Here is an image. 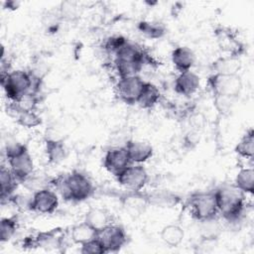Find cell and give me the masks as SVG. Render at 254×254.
Masks as SVG:
<instances>
[{
  "label": "cell",
  "instance_id": "6da1fadb",
  "mask_svg": "<svg viewBox=\"0 0 254 254\" xmlns=\"http://www.w3.org/2000/svg\"><path fill=\"white\" fill-rule=\"evenodd\" d=\"M52 185L60 195L67 201H83L92 195L94 190L91 181L76 171L53 179Z\"/></svg>",
  "mask_w": 254,
  "mask_h": 254
},
{
  "label": "cell",
  "instance_id": "7a4b0ae2",
  "mask_svg": "<svg viewBox=\"0 0 254 254\" xmlns=\"http://www.w3.org/2000/svg\"><path fill=\"white\" fill-rule=\"evenodd\" d=\"M218 212L228 222L239 220L245 209V193L233 185H222L213 190Z\"/></svg>",
  "mask_w": 254,
  "mask_h": 254
},
{
  "label": "cell",
  "instance_id": "3957f363",
  "mask_svg": "<svg viewBox=\"0 0 254 254\" xmlns=\"http://www.w3.org/2000/svg\"><path fill=\"white\" fill-rule=\"evenodd\" d=\"M114 55V66L119 77L138 75L143 65L149 62V56L142 49L128 42Z\"/></svg>",
  "mask_w": 254,
  "mask_h": 254
},
{
  "label": "cell",
  "instance_id": "277c9868",
  "mask_svg": "<svg viewBox=\"0 0 254 254\" xmlns=\"http://www.w3.org/2000/svg\"><path fill=\"white\" fill-rule=\"evenodd\" d=\"M40 78L34 76L30 71L17 69L1 74V85L6 96L11 101H17L29 92H36V86Z\"/></svg>",
  "mask_w": 254,
  "mask_h": 254
},
{
  "label": "cell",
  "instance_id": "5b68a950",
  "mask_svg": "<svg viewBox=\"0 0 254 254\" xmlns=\"http://www.w3.org/2000/svg\"><path fill=\"white\" fill-rule=\"evenodd\" d=\"M9 169L18 182L23 183L34 173V161L27 147L20 143H12L6 148Z\"/></svg>",
  "mask_w": 254,
  "mask_h": 254
},
{
  "label": "cell",
  "instance_id": "8992f818",
  "mask_svg": "<svg viewBox=\"0 0 254 254\" xmlns=\"http://www.w3.org/2000/svg\"><path fill=\"white\" fill-rule=\"evenodd\" d=\"M190 213L198 221L215 218L218 213L213 191H197L189 199Z\"/></svg>",
  "mask_w": 254,
  "mask_h": 254
},
{
  "label": "cell",
  "instance_id": "52a82bcc",
  "mask_svg": "<svg viewBox=\"0 0 254 254\" xmlns=\"http://www.w3.org/2000/svg\"><path fill=\"white\" fill-rule=\"evenodd\" d=\"M207 83L214 96H225L235 99L242 90V80L238 73H213L208 77Z\"/></svg>",
  "mask_w": 254,
  "mask_h": 254
},
{
  "label": "cell",
  "instance_id": "ba28073f",
  "mask_svg": "<svg viewBox=\"0 0 254 254\" xmlns=\"http://www.w3.org/2000/svg\"><path fill=\"white\" fill-rule=\"evenodd\" d=\"M145 82L139 75L119 77L115 84L116 95L126 104H135L139 99Z\"/></svg>",
  "mask_w": 254,
  "mask_h": 254
},
{
  "label": "cell",
  "instance_id": "9c48e42d",
  "mask_svg": "<svg viewBox=\"0 0 254 254\" xmlns=\"http://www.w3.org/2000/svg\"><path fill=\"white\" fill-rule=\"evenodd\" d=\"M123 188L131 191H140L148 183L149 176L141 164H131L116 177Z\"/></svg>",
  "mask_w": 254,
  "mask_h": 254
},
{
  "label": "cell",
  "instance_id": "30bf717a",
  "mask_svg": "<svg viewBox=\"0 0 254 254\" xmlns=\"http://www.w3.org/2000/svg\"><path fill=\"white\" fill-rule=\"evenodd\" d=\"M96 238L99 240L106 253L120 250L127 242L125 230L121 226L112 223L97 231Z\"/></svg>",
  "mask_w": 254,
  "mask_h": 254
},
{
  "label": "cell",
  "instance_id": "8fae6325",
  "mask_svg": "<svg viewBox=\"0 0 254 254\" xmlns=\"http://www.w3.org/2000/svg\"><path fill=\"white\" fill-rule=\"evenodd\" d=\"M132 163L125 146L108 150L103 158V167L107 172L117 177Z\"/></svg>",
  "mask_w": 254,
  "mask_h": 254
},
{
  "label": "cell",
  "instance_id": "7c38bea8",
  "mask_svg": "<svg viewBox=\"0 0 254 254\" xmlns=\"http://www.w3.org/2000/svg\"><path fill=\"white\" fill-rule=\"evenodd\" d=\"M59 206V196L56 191L50 189H43L33 193L31 210L50 214L53 213Z\"/></svg>",
  "mask_w": 254,
  "mask_h": 254
},
{
  "label": "cell",
  "instance_id": "4fadbf2b",
  "mask_svg": "<svg viewBox=\"0 0 254 254\" xmlns=\"http://www.w3.org/2000/svg\"><path fill=\"white\" fill-rule=\"evenodd\" d=\"M200 85L199 76L191 70L180 72L176 77L174 87L178 94L184 96H190L194 94Z\"/></svg>",
  "mask_w": 254,
  "mask_h": 254
},
{
  "label": "cell",
  "instance_id": "5bb4252c",
  "mask_svg": "<svg viewBox=\"0 0 254 254\" xmlns=\"http://www.w3.org/2000/svg\"><path fill=\"white\" fill-rule=\"evenodd\" d=\"M125 148L132 164H142L152 158L154 154L153 147L145 141L129 140Z\"/></svg>",
  "mask_w": 254,
  "mask_h": 254
},
{
  "label": "cell",
  "instance_id": "9a60e30c",
  "mask_svg": "<svg viewBox=\"0 0 254 254\" xmlns=\"http://www.w3.org/2000/svg\"><path fill=\"white\" fill-rule=\"evenodd\" d=\"M171 60L180 72L190 70L195 63V55L189 47L181 46L173 50L171 54Z\"/></svg>",
  "mask_w": 254,
  "mask_h": 254
},
{
  "label": "cell",
  "instance_id": "2e32d148",
  "mask_svg": "<svg viewBox=\"0 0 254 254\" xmlns=\"http://www.w3.org/2000/svg\"><path fill=\"white\" fill-rule=\"evenodd\" d=\"M84 222L92 227L96 232L111 224L110 214L104 208L91 207L84 216Z\"/></svg>",
  "mask_w": 254,
  "mask_h": 254
},
{
  "label": "cell",
  "instance_id": "e0dca14e",
  "mask_svg": "<svg viewBox=\"0 0 254 254\" xmlns=\"http://www.w3.org/2000/svg\"><path fill=\"white\" fill-rule=\"evenodd\" d=\"M160 98L161 91L158 88V86L152 82L146 81L139 96V99L137 101V104L144 109H150L153 108L159 102Z\"/></svg>",
  "mask_w": 254,
  "mask_h": 254
},
{
  "label": "cell",
  "instance_id": "ac0fdd59",
  "mask_svg": "<svg viewBox=\"0 0 254 254\" xmlns=\"http://www.w3.org/2000/svg\"><path fill=\"white\" fill-rule=\"evenodd\" d=\"M17 179L9 168L5 166L1 167L0 170V185H1V200L4 203L5 200H9L13 195L14 190L17 188Z\"/></svg>",
  "mask_w": 254,
  "mask_h": 254
},
{
  "label": "cell",
  "instance_id": "d6986e66",
  "mask_svg": "<svg viewBox=\"0 0 254 254\" xmlns=\"http://www.w3.org/2000/svg\"><path fill=\"white\" fill-rule=\"evenodd\" d=\"M145 197L147 203L158 207H171L173 205H176L179 201V197L177 196V194L166 190H155L145 195Z\"/></svg>",
  "mask_w": 254,
  "mask_h": 254
},
{
  "label": "cell",
  "instance_id": "ffe728a7",
  "mask_svg": "<svg viewBox=\"0 0 254 254\" xmlns=\"http://www.w3.org/2000/svg\"><path fill=\"white\" fill-rule=\"evenodd\" d=\"M241 64L238 60V57L226 56L221 57L213 62L212 70L214 73H223V74H236L240 69Z\"/></svg>",
  "mask_w": 254,
  "mask_h": 254
},
{
  "label": "cell",
  "instance_id": "44dd1931",
  "mask_svg": "<svg viewBox=\"0 0 254 254\" xmlns=\"http://www.w3.org/2000/svg\"><path fill=\"white\" fill-rule=\"evenodd\" d=\"M216 40L221 50L228 52L229 56L238 57V54L241 48L236 38L231 34L229 30H224V29L217 30Z\"/></svg>",
  "mask_w": 254,
  "mask_h": 254
},
{
  "label": "cell",
  "instance_id": "7402d4cb",
  "mask_svg": "<svg viewBox=\"0 0 254 254\" xmlns=\"http://www.w3.org/2000/svg\"><path fill=\"white\" fill-rule=\"evenodd\" d=\"M45 151L47 159L52 164H59L64 160L66 156V149L63 141L48 139L45 143Z\"/></svg>",
  "mask_w": 254,
  "mask_h": 254
},
{
  "label": "cell",
  "instance_id": "603a6c76",
  "mask_svg": "<svg viewBox=\"0 0 254 254\" xmlns=\"http://www.w3.org/2000/svg\"><path fill=\"white\" fill-rule=\"evenodd\" d=\"M160 236L165 244L170 247H177L183 242L185 232L181 226L170 224L162 228Z\"/></svg>",
  "mask_w": 254,
  "mask_h": 254
},
{
  "label": "cell",
  "instance_id": "cb8c5ba5",
  "mask_svg": "<svg viewBox=\"0 0 254 254\" xmlns=\"http://www.w3.org/2000/svg\"><path fill=\"white\" fill-rule=\"evenodd\" d=\"M96 231L86 222H81L74 225L70 231V238L75 244L82 245L96 237Z\"/></svg>",
  "mask_w": 254,
  "mask_h": 254
},
{
  "label": "cell",
  "instance_id": "d4e9b609",
  "mask_svg": "<svg viewBox=\"0 0 254 254\" xmlns=\"http://www.w3.org/2000/svg\"><path fill=\"white\" fill-rule=\"evenodd\" d=\"M234 186L238 188L245 194L254 192V171L252 168H243L241 169L234 181Z\"/></svg>",
  "mask_w": 254,
  "mask_h": 254
},
{
  "label": "cell",
  "instance_id": "484cf974",
  "mask_svg": "<svg viewBox=\"0 0 254 254\" xmlns=\"http://www.w3.org/2000/svg\"><path fill=\"white\" fill-rule=\"evenodd\" d=\"M235 152L244 159H252L254 155V133L248 130L235 147Z\"/></svg>",
  "mask_w": 254,
  "mask_h": 254
},
{
  "label": "cell",
  "instance_id": "4316f807",
  "mask_svg": "<svg viewBox=\"0 0 254 254\" xmlns=\"http://www.w3.org/2000/svg\"><path fill=\"white\" fill-rule=\"evenodd\" d=\"M17 123L24 128H35L42 123L41 117L34 110H20L15 117Z\"/></svg>",
  "mask_w": 254,
  "mask_h": 254
},
{
  "label": "cell",
  "instance_id": "83f0119b",
  "mask_svg": "<svg viewBox=\"0 0 254 254\" xmlns=\"http://www.w3.org/2000/svg\"><path fill=\"white\" fill-rule=\"evenodd\" d=\"M18 228L17 219L15 216L12 217H4L0 222V240L1 242L9 241Z\"/></svg>",
  "mask_w": 254,
  "mask_h": 254
},
{
  "label": "cell",
  "instance_id": "f1b7e54d",
  "mask_svg": "<svg viewBox=\"0 0 254 254\" xmlns=\"http://www.w3.org/2000/svg\"><path fill=\"white\" fill-rule=\"evenodd\" d=\"M138 28L142 34L151 39H159L165 34V27L158 22H141Z\"/></svg>",
  "mask_w": 254,
  "mask_h": 254
},
{
  "label": "cell",
  "instance_id": "f546056e",
  "mask_svg": "<svg viewBox=\"0 0 254 254\" xmlns=\"http://www.w3.org/2000/svg\"><path fill=\"white\" fill-rule=\"evenodd\" d=\"M52 181H53V179L46 178L45 176H40V175L36 176V175L32 174L29 178H27L23 182V185L25 186L26 189L33 191V193H34L40 190L47 189L49 185H52Z\"/></svg>",
  "mask_w": 254,
  "mask_h": 254
},
{
  "label": "cell",
  "instance_id": "4dcf8cb0",
  "mask_svg": "<svg viewBox=\"0 0 254 254\" xmlns=\"http://www.w3.org/2000/svg\"><path fill=\"white\" fill-rule=\"evenodd\" d=\"M233 101H234V98L225 97V96H214L213 103L216 110L219 113L228 114L232 109Z\"/></svg>",
  "mask_w": 254,
  "mask_h": 254
},
{
  "label": "cell",
  "instance_id": "1f68e13d",
  "mask_svg": "<svg viewBox=\"0 0 254 254\" xmlns=\"http://www.w3.org/2000/svg\"><path fill=\"white\" fill-rule=\"evenodd\" d=\"M80 252L83 254H103L106 253L99 240L95 237L94 239L80 245Z\"/></svg>",
  "mask_w": 254,
  "mask_h": 254
},
{
  "label": "cell",
  "instance_id": "d6a6232c",
  "mask_svg": "<svg viewBox=\"0 0 254 254\" xmlns=\"http://www.w3.org/2000/svg\"><path fill=\"white\" fill-rule=\"evenodd\" d=\"M127 40L121 36H114V37H109L106 39V41L103 44V48L108 51L109 53L115 54L125 43Z\"/></svg>",
  "mask_w": 254,
  "mask_h": 254
},
{
  "label": "cell",
  "instance_id": "836d02e7",
  "mask_svg": "<svg viewBox=\"0 0 254 254\" xmlns=\"http://www.w3.org/2000/svg\"><path fill=\"white\" fill-rule=\"evenodd\" d=\"M11 202L14 203V205L21 209V210H31V204H32V196H26L22 194L18 195H12L9 199Z\"/></svg>",
  "mask_w": 254,
  "mask_h": 254
}]
</instances>
